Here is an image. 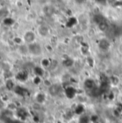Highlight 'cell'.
<instances>
[{
    "label": "cell",
    "mask_w": 122,
    "mask_h": 123,
    "mask_svg": "<svg viewBox=\"0 0 122 123\" xmlns=\"http://www.w3.org/2000/svg\"><path fill=\"white\" fill-rule=\"evenodd\" d=\"M35 39H36V35H35L34 32L32 31H27L24 34L23 39L28 44L32 43V42H34Z\"/></svg>",
    "instance_id": "cell-2"
},
{
    "label": "cell",
    "mask_w": 122,
    "mask_h": 123,
    "mask_svg": "<svg viewBox=\"0 0 122 123\" xmlns=\"http://www.w3.org/2000/svg\"><path fill=\"white\" fill-rule=\"evenodd\" d=\"M108 28V25L106 22H101L99 23V29L101 31H106Z\"/></svg>",
    "instance_id": "cell-5"
},
{
    "label": "cell",
    "mask_w": 122,
    "mask_h": 123,
    "mask_svg": "<svg viewBox=\"0 0 122 123\" xmlns=\"http://www.w3.org/2000/svg\"><path fill=\"white\" fill-rule=\"evenodd\" d=\"M0 1H1V0H0Z\"/></svg>",
    "instance_id": "cell-7"
},
{
    "label": "cell",
    "mask_w": 122,
    "mask_h": 123,
    "mask_svg": "<svg viewBox=\"0 0 122 123\" xmlns=\"http://www.w3.org/2000/svg\"><path fill=\"white\" fill-rule=\"evenodd\" d=\"M5 86L7 87V88L8 90H12V89H14L15 86H14V82H12V79H8L6 82H5Z\"/></svg>",
    "instance_id": "cell-4"
},
{
    "label": "cell",
    "mask_w": 122,
    "mask_h": 123,
    "mask_svg": "<svg viewBox=\"0 0 122 123\" xmlns=\"http://www.w3.org/2000/svg\"><path fill=\"white\" fill-rule=\"evenodd\" d=\"M4 102L0 99V109H1V108H3L4 107Z\"/></svg>",
    "instance_id": "cell-6"
},
{
    "label": "cell",
    "mask_w": 122,
    "mask_h": 123,
    "mask_svg": "<svg viewBox=\"0 0 122 123\" xmlns=\"http://www.w3.org/2000/svg\"><path fill=\"white\" fill-rule=\"evenodd\" d=\"M39 34L42 37H46L49 34V30L48 27L45 25H40L37 30Z\"/></svg>",
    "instance_id": "cell-3"
},
{
    "label": "cell",
    "mask_w": 122,
    "mask_h": 123,
    "mask_svg": "<svg viewBox=\"0 0 122 123\" xmlns=\"http://www.w3.org/2000/svg\"><path fill=\"white\" fill-rule=\"evenodd\" d=\"M27 51L33 56H39L42 54V47L40 44L32 42L27 46Z\"/></svg>",
    "instance_id": "cell-1"
}]
</instances>
